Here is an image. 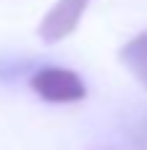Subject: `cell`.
<instances>
[{
  "mask_svg": "<svg viewBox=\"0 0 147 150\" xmlns=\"http://www.w3.org/2000/svg\"><path fill=\"white\" fill-rule=\"evenodd\" d=\"M92 0H55L53 8L42 16L39 26H37V34L42 42L47 45H55L66 37H71L82 21V16L87 13Z\"/></svg>",
  "mask_w": 147,
  "mask_h": 150,
  "instance_id": "cell-2",
  "label": "cell"
},
{
  "mask_svg": "<svg viewBox=\"0 0 147 150\" xmlns=\"http://www.w3.org/2000/svg\"><path fill=\"white\" fill-rule=\"evenodd\" d=\"M118 61L132 71V76L147 90V32L134 34L129 42L121 45V50H118Z\"/></svg>",
  "mask_w": 147,
  "mask_h": 150,
  "instance_id": "cell-3",
  "label": "cell"
},
{
  "mask_svg": "<svg viewBox=\"0 0 147 150\" xmlns=\"http://www.w3.org/2000/svg\"><path fill=\"white\" fill-rule=\"evenodd\" d=\"M29 87L47 103H76L87 95V87L82 76L71 69L60 66H45L32 74Z\"/></svg>",
  "mask_w": 147,
  "mask_h": 150,
  "instance_id": "cell-1",
  "label": "cell"
}]
</instances>
